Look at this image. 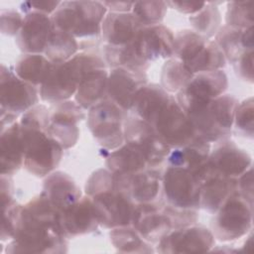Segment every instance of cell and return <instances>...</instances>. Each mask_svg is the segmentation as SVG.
<instances>
[{"label": "cell", "instance_id": "cell-1", "mask_svg": "<svg viewBox=\"0 0 254 254\" xmlns=\"http://www.w3.org/2000/svg\"><path fill=\"white\" fill-rule=\"evenodd\" d=\"M100 68H106L103 58L90 52H79L67 62L53 64L39 88L40 98L49 103L68 100L74 96L81 78Z\"/></svg>", "mask_w": 254, "mask_h": 254}, {"label": "cell", "instance_id": "cell-2", "mask_svg": "<svg viewBox=\"0 0 254 254\" xmlns=\"http://www.w3.org/2000/svg\"><path fill=\"white\" fill-rule=\"evenodd\" d=\"M101 1H62L51 19L55 29L77 39H92L101 35V25L107 14Z\"/></svg>", "mask_w": 254, "mask_h": 254}, {"label": "cell", "instance_id": "cell-3", "mask_svg": "<svg viewBox=\"0 0 254 254\" xmlns=\"http://www.w3.org/2000/svg\"><path fill=\"white\" fill-rule=\"evenodd\" d=\"M238 103L235 96L222 94L205 106L188 114L195 135L208 143L226 139L231 133Z\"/></svg>", "mask_w": 254, "mask_h": 254}, {"label": "cell", "instance_id": "cell-4", "mask_svg": "<svg viewBox=\"0 0 254 254\" xmlns=\"http://www.w3.org/2000/svg\"><path fill=\"white\" fill-rule=\"evenodd\" d=\"M67 238L57 225L19 218L14 238L6 246V253H65Z\"/></svg>", "mask_w": 254, "mask_h": 254}, {"label": "cell", "instance_id": "cell-5", "mask_svg": "<svg viewBox=\"0 0 254 254\" xmlns=\"http://www.w3.org/2000/svg\"><path fill=\"white\" fill-rule=\"evenodd\" d=\"M210 231L220 242H230L247 235L252 230L253 203L237 190L228 196L213 213Z\"/></svg>", "mask_w": 254, "mask_h": 254}, {"label": "cell", "instance_id": "cell-6", "mask_svg": "<svg viewBox=\"0 0 254 254\" xmlns=\"http://www.w3.org/2000/svg\"><path fill=\"white\" fill-rule=\"evenodd\" d=\"M125 112L107 97L88 109L87 126L102 148L112 151L125 143Z\"/></svg>", "mask_w": 254, "mask_h": 254}, {"label": "cell", "instance_id": "cell-7", "mask_svg": "<svg viewBox=\"0 0 254 254\" xmlns=\"http://www.w3.org/2000/svg\"><path fill=\"white\" fill-rule=\"evenodd\" d=\"M21 127V126H20ZM25 142L24 168L31 175L45 178L61 163L64 149L45 130L21 128Z\"/></svg>", "mask_w": 254, "mask_h": 254}, {"label": "cell", "instance_id": "cell-8", "mask_svg": "<svg viewBox=\"0 0 254 254\" xmlns=\"http://www.w3.org/2000/svg\"><path fill=\"white\" fill-rule=\"evenodd\" d=\"M148 123L171 148L183 146L196 136L190 119L172 94Z\"/></svg>", "mask_w": 254, "mask_h": 254}, {"label": "cell", "instance_id": "cell-9", "mask_svg": "<svg viewBox=\"0 0 254 254\" xmlns=\"http://www.w3.org/2000/svg\"><path fill=\"white\" fill-rule=\"evenodd\" d=\"M227 87L228 78L222 69L202 71L193 74L188 84L176 94V99L188 115L224 94Z\"/></svg>", "mask_w": 254, "mask_h": 254}, {"label": "cell", "instance_id": "cell-10", "mask_svg": "<svg viewBox=\"0 0 254 254\" xmlns=\"http://www.w3.org/2000/svg\"><path fill=\"white\" fill-rule=\"evenodd\" d=\"M200 187L199 181L191 172L168 166L162 178V197L171 206L197 210Z\"/></svg>", "mask_w": 254, "mask_h": 254}, {"label": "cell", "instance_id": "cell-11", "mask_svg": "<svg viewBox=\"0 0 254 254\" xmlns=\"http://www.w3.org/2000/svg\"><path fill=\"white\" fill-rule=\"evenodd\" d=\"M40 93L37 86L21 79L4 64L0 69V111L19 116L37 105Z\"/></svg>", "mask_w": 254, "mask_h": 254}, {"label": "cell", "instance_id": "cell-12", "mask_svg": "<svg viewBox=\"0 0 254 254\" xmlns=\"http://www.w3.org/2000/svg\"><path fill=\"white\" fill-rule=\"evenodd\" d=\"M50 109V125L48 134L64 149H69L78 141L77 123L85 119L86 114L74 100L52 103Z\"/></svg>", "mask_w": 254, "mask_h": 254}, {"label": "cell", "instance_id": "cell-13", "mask_svg": "<svg viewBox=\"0 0 254 254\" xmlns=\"http://www.w3.org/2000/svg\"><path fill=\"white\" fill-rule=\"evenodd\" d=\"M124 138L125 142L134 143L143 151L149 168L160 166L171 151L152 125L136 116L125 119Z\"/></svg>", "mask_w": 254, "mask_h": 254}, {"label": "cell", "instance_id": "cell-14", "mask_svg": "<svg viewBox=\"0 0 254 254\" xmlns=\"http://www.w3.org/2000/svg\"><path fill=\"white\" fill-rule=\"evenodd\" d=\"M215 239L210 229L197 224L174 229L157 243V252L174 253H205L214 247Z\"/></svg>", "mask_w": 254, "mask_h": 254}, {"label": "cell", "instance_id": "cell-15", "mask_svg": "<svg viewBox=\"0 0 254 254\" xmlns=\"http://www.w3.org/2000/svg\"><path fill=\"white\" fill-rule=\"evenodd\" d=\"M115 176L116 190L125 193L135 204L161 200L163 173L156 168Z\"/></svg>", "mask_w": 254, "mask_h": 254}, {"label": "cell", "instance_id": "cell-16", "mask_svg": "<svg viewBox=\"0 0 254 254\" xmlns=\"http://www.w3.org/2000/svg\"><path fill=\"white\" fill-rule=\"evenodd\" d=\"M92 198L99 225L113 229L131 224L135 203L119 190L97 194Z\"/></svg>", "mask_w": 254, "mask_h": 254}, {"label": "cell", "instance_id": "cell-17", "mask_svg": "<svg viewBox=\"0 0 254 254\" xmlns=\"http://www.w3.org/2000/svg\"><path fill=\"white\" fill-rule=\"evenodd\" d=\"M131 225L149 243L157 244L173 230L169 215L164 209V202L139 203L135 205Z\"/></svg>", "mask_w": 254, "mask_h": 254}, {"label": "cell", "instance_id": "cell-18", "mask_svg": "<svg viewBox=\"0 0 254 254\" xmlns=\"http://www.w3.org/2000/svg\"><path fill=\"white\" fill-rule=\"evenodd\" d=\"M58 228L65 238H73L93 232L99 225L92 198L88 195L82 197L59 211Z\"/></svg>", "mask_w": 254, "mask_h": 254}, {"label": "cell", "instance_id": "cell-19", "mask_svg": "<svg viewBox=\"0 0 254 254\" xmlns=\"http://www.w3.org/2000/svg\"><path fill=\"white\" fill-rule=\"evenodd\" d=\"M147 83L146 72L123 67L111 68L108 72L106 97L127 112L131 109L137 92Z\"/></svg>", "mask_w": 254, "mask_h": 254}, {"label": "cell", "instance_id": "cell-20", "mask_svg": "<svg viewBox=\"0 0 254 254\" xmlns=\"http://www.w3.org/2000/svg\"><path fill=\"white\" fill-rule=\"evenodd\" d=\"M215 143L210 149L208 163L216 174L237 179L252 167L251 156L233 141L223 139Z\"/></svg>", "mask_w": 254, "mask_h": 254}, {"label": "cell", "instance_id": "cell-21", "mask_svg": "<svg viewBox=\"0 0 254 254\" xmlns=\"http://www.w3.org/2000/svg\"><path fill=\"white\" fill-rule=\"evenodd\" d=\"M54 29L51 16L31 11L24 16L22 28L15 37L16 45L23 54H43Z\"/></svg>", "mask_w": 254, "mask_h": 254}, {"label": "cell", "instance_id": "cell-22", "mask_svg": "<svg viewBox=\"0 0 254 254\" xmlns=\"http://www.w3.org/2000/svg\"><path fill=\"white\" fill-rule=\"evenodd\" d=\"M174 39L173 31L167 26L159 24L144 27L135 42L142 57L152 64L157 60H168L173 57Z\"/></svg>", "mask_w": 254, "mask_h": 254}, {"label": "cell", "instance_id": "cell-23", "mask_svg": "<svg viewBox=\"0 0 254 254\" xmlns=\"http://www.w3.org/2000/svg\"><path fill=\"white\" fill-rule=\"evenodd\" d=\"M42 193L58 211L67 208L82 197V191L75 181L63 171H54L45 177Z\"/></svg>", "mask_w": 254, "mask_h": 254}, {"label": "cell", "instance_id": "cell-24", "mask_svg": "<svg viewBox=\"0 0 254 254\" xmlns=\"http://www.w3.org/2000/svg\"><path fill=\"white\" fill-rule=\"evenodd\" d=\"M25 142L19 121L1 131L0 170L1 175L11 176L24 166Z\"/></svg>", "mask_w": 254, "mask_h": 254}, {"label": "cell", "instance_id": "cell-25", "mask_svg": "<svg viewBox=\"0 0 254 254\" xmlns=\"http://www.w3.org/2000/svg\"><path fill=\"white\" fill-rule=\"evenodd\" d=\"M143 28L131 12H107L101 25V38L107 45L121 46L134 41Z\"/></svg>", "mask_w": 254, "mask_h": 254}, {"label": "cell", "instance_id": "cell-26", "mask_svg": "<svg viewBox=\"0 0 254 254\" xmlns=\"http://www.w3.org/2000/svg\"><path fill=\"white\" fill-rule=\"evenodd\" d=\"M210 143L195 136L189 143L171 148L167 157L168 165L181 168L196 175L208 162Z\"/></svg>", "mask_w": 254, "mask_h": 254}, {"label": "cell", "instance_id": "cell-27", "mask_svg": "<svg viewBox=\"0 0 254 254\" xmlns=\"http://www.w3.org/2000/svg\"><path fill=\"white\" fill-rule=\"evenodd\" d=\"M237 190V181L216 173L201 183L199 208L215 213L230 194Z\"/></svg>", "mask_w": 254, "mask_h": 254}, {"label": "cell", "instance_id": "cell-28", "mask_svg": "<svg viewBox=\"0 0 254 254\" xmlns=\"http://www.w3.org/2000/svg\"><path fill=\"white\" fill-rule=\"evenodd\" d=\"M102 55L106 66L111 68L123 67L133 71L146 72L151 65L140 54L135 40L121 46L105 44L102 49Z\"/></svg>", "mask_w": 254, "mask_h": 254}, {"label": "cell", "instance_id": "cell-29", "mask_svg": "<svg viewBox=\"0 0 254 254\" xmlns=\"http://www.w3.org/2000/svg\"><path fill=\"white\" fill-rule=\"evenodd\" d=\"M106 167L116 175H126L142 171L148 167L143 151L134 143L125 142L106 158Z\"/></svg>", "mask_w": 254, "mask_h": 254}, {"label": "cell", "instance_id": "cell-30", "mask_svg": "<svg viewBox=\"0 0 254 254\" xmlns=\"http://www.w3.org/2000/svg\"><path fill=\"white\" fill-rule=\"evenodd\" d=\"M108 71L106 68L92 70L86 73L80 80L74 101L84 110H88L93 105L106 97Z\"/></svg>", "mask_w": 254, "mask_h": 254}, {"label": "cell", "instance_id": "cell-31", "mask_svg": "<svg viewBox=\"0 0 254 254\" xmlns=\"http://www.w3.org/2000/svg\"><path fill=\"white\" fill-rule=\"evenodd\" d=\"M170 95L160 84L147 83L135 95L130 110L136 117L149 122L155 112L169 99Z\"/></svg>", "mask_w": 254, "mask_h": 254}, {"label": "cell", "instance_id": "cell-32", "mask_svg": "<svg viewBox=\"0 0 254 254\" xmlns=\"http://www.w3.org/2000/svg\"><path fill=\"white\" fill-rule=\"evenodd\" d=\"M52 64L43 54H23L14 71L21 79L38 87L47 78Z\"/></svg>", "mask_w": 254, "mask_h": 254}, {"label": "cell", "instance_id": "cell-33", "mask_svg": "<svg viewBox=\"0 0 254 254\" xmlns=\"http://www.w3.org/2000/svg\"><path fill=\"white\" fill-rule=\"evenodd\" d=\"M79 43L70 34L54 29L43 55L52 64H62L70 60L78 53Z\"/></svg>", "mask_w": 254, "mask_h": 254}, {"label": "cell", "instance_id": "cell-34", "mask_svg": "<svg viewBox=\"0 0 254 254\" xmlns=\"http://www.w3.org/2000/svg\"><path fill=\"white\" fill-rule=\"evenodd\" d=\"M109 237L114 248L121 253H152L155 251L151 243L146 241L131 224L111 229Z\"/></svg>", "mask_w": 254, "mask_h": 254}, {"label": "cell", "instance_id": "cell-35", "mask_svg": "<svg viewBox=\"0 0 254 254\" xmlns=\"http://www.w3.org/2000/svg\"><path fill=\"white\" fill-rule=\"evenodd\" d=\"M193 73L184 62L172 57L162 66L160 85L170 94H177L191 79Z\"/></svg>", "mask_w": 254, "mask_h": 254}, {"label": "cell", "instance_id": "cell-36", "mask_svg": "<svg viewBox=\"0 0 254 254\" xmlns=\"http://www.w3.org/2000/svg\"><path fill=\"white\" fill-rule=\"evenodd\" d=\"M189 21L191 30L210 40L221 27V14L215 2H205L201 10L189 17Z\"/></svg>", "mask_w": 254, "mask_h": 254}, {"label": "cell", "instance_id": "cell-37", "mask_svg": "<svg viewBox=\"0 0 254 254\" xmlns=\"http://www.w3.org/2000/svg\"><path fill=\"white\" fill-rule=\"evenodd\" d=\"M243 30L224 25L219 28L214 36L213 41L222 52L226 62L228 61L232 64L247 51L242 44Z\"/></svg>", "mask_w": 254, "mask_h": 254}, {"label": "cell", "instance_id": "cell-38", "mask_svg": "<svg viewBox=\"0 0 254 254\" xmlns=\"http://www.w3.org/2000/svg\"><path fill=\"white\" fill-rule=\"evenodd\" d=\"M193 73L222 69L226 65V60L213 40H208L201 51L186 64Z\"/></svg>", "mask_w": 254, "mask_h": 254}, {"label": "cell", "instance_id": "cell-39", "mask_svg": "<svg viewBox=\"0 0 254 254\" xmlns=\"http://www.w3.org/2000/svg\"><path fill=\"white\" fill-rule=\"evenodd\" d=\"M207 41L193 30H180L175 34L173 57L187 64L201 51Z\"/></svg>", "mask_w": 254, "mask_h": 254}, {"label": "cell", "instance_id": "cell-40", "mask_svg": "<svg viewBox=\"0 0 254 254\" xmlns=\"http://www.w3.org/2000/svg\"><path fill=\"white\" fill-rule=\"evenodd\" d=\"M168 10L165 1H135L131 13L143 27L159 25Z\"/></svg>", "mask_w": 254, "mask_h": 254}, {"label": "cell", "instance_id": "cell-41", "mask_svg": "<svg viewBox=\"0 0 254 254\" xmlns=\"http://www.w3.org/2000/svg\"><path fill=\"white\" fill-rule=\"evenodd\" d=\"M227 26L247 29L253 27V2L252 1H230L227 2L225 12Z\"/></svg>", "mask_w": 254, "mask_h": 254}, {"label": "cell", "instance_id": "cell-42", "mask_svg": "<svg viewBox=\"0 0 254 254\" xmlns=\"http://www.w3.org/2000/svg\"><path fill=\"white\" fill-rule=\"evenodd\" d=\"M85 194L93 197L97 194L116 190V176L108 169L94 171L86 180L84 186Z\"/></svg>", "mask_w": 254, "mask_h": 254}, {"label": "cell", "instance_id": "cell-43", "mask_svg": "<svg viewBox=\"0 0 254 254\" xmlns=\"http://www.w3.org/2000/svg\"><path fill=\"white\" fill-rule=\"evenodd\" d=\"M254 100L250 96L238 103L235 114L233 126L236 131L246 138H253L254 131Z\"/></svg>", "mask_w": 254, "mask_h": 254}, {"label": "cell", "instance_id": "cell-44", "mask_svg": "<svg viewBox=\"0 0 254 254\" xmlns=\"http://www.w3.org/2000/svg\"><path fill=\"white\" fill-rule=\"evenodd\" d=\"M19 123L24 130L36 129L48 131L50 125V109L44 104H37L21 115Z\"/></svg>", "mask_w": 254, "mask_h": 254}, {"label": "cell", "instance_id": "cell-45", "mask_svg": "<svg viewBox=\"0 0 254 254\" xmlns=\"http://www.w3.org/2000/svg\"><path fill=\"white\" fill-rule=\"evenodd\" d=\"M2 206V225H1V241H9L14 238L16 233L20 213L21 204L17 202L12 204H3Z\"/></svg>", "mask_w": 254, "mask_h": 254}, {"label": "cell", "instance_id": "cell-46", "mask_svg": "<svg viewBox=\"0 0 254 254\" xmlns=\"http://www.w3.org/2000/svg\"><path fill=\"white\" fill-rule=\"evenodd\" d=\"M24 17L14 9H2L0 12V29L5 36H17L23 25Z\"/></svg>", "mask_w": 254, "mask_h": 254}, {"label": "cell", "instance_id": "cell-47", "mask_svg": "<svg viewBox=\"0 0 254 254\" xmlns=\"http://www.w3.org/2000/svg\"><path fill=\"white\" fill-rule=\"evenodd\" d=\"M253 50L246 51L234 64L236 74L249 83H253Z\"/></svg>", "mask_w": 254, "mask_h": 254}, {"label": "cell", "instance_id": "cell-48", "mask_svg": "<svg viewBox=\"0 0 254 254\" xmlns=\"http://www.w3.org/2000/svg\"><path fill=\"white\" fill-rule=\"evenodd\" d=\"M62 1H27L21 3V10L25 14L37 11L46 15H51L58 9Z\"/></svg>", "mask_w": 254, "mask_h": 254}, {"label": "cell", "instance_id": "cell-49", "mask_svg": "<svg viewBox=\"0 0 254 254\" xmlns=\"http://www.w3.org/2000/svg\"><path fill=\"white\" fill-rule=\"evenodd\" d=\"M237 191L253 203V169L250 167L237 179Z\"/></svg>", "mask_w": 254, "mask_h": 254}, {"label": "cell", "instance_id": "cell-50", "mask_svg": "<svg viewBox=\"0 0 254 254\" xmlns=\"http://www.w3.org/2000/svg\"><path fill=\"white\" fill-rule=\"evenodd\" d=\"M168 7H171L178 12L186 15H193L203 8L205 2L197 1H167Z\"/></svg>", "mask_w": 254, "mask_h": 254}, {"label": "cell", "instance_id": "cell-51", "mask_svg": "<svg viewBox=\"0 0 254 254\" xmlns=\"http://www.w3.org/2000/svg\"><path fill=\"white\" fill-rule=\"evenodd\" d=\"M108 12L114 13H130L134 2L132 1H101Z\"/></svg>", "mask_w": 254, "mask_h": 254}, {"label": "cell", "instance_id": "cell-52", "mask_svg": "<svg viewBox=\"0 0 254 254\" xmlns=\"http://www.w3.org/2000/svg\"><path fill=\"white\" fill-rule=\"evenodd\" d=\"M242 44L243 47L249 51L253 50V27L244 29L242 32Z\"/></svg>", "mask_w": 254, "mask_h": 254}]
</instances>
